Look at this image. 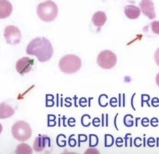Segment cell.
Listing matches in <instances>:
<instances>
[{
    "instance_id": "6da1fadb",
    "label": "cell",
    "mask_w": 159,
    "mask_h": 154,
    "mask_svg": "<svg viewBox=\"0 0 159 154\" xmlns=\"http://www.w3.org/2000/svg\"><path fill=\"white\" fill-rule=\"evenodd\" d=\"M27 54L36 56L39 61L44 62L49 60L53 54L54 50L50 41L44 37H37L28 44Z\"/></svg>"
},
{
    "instance_id": "7a4b0ae2",
    "label": "cell",
    "mask_w": 159,
    "mask_h": 154,
    "mask_svg": "<svg viewBox=\"0 0 159 154\" xmlns=\"http://www.w3.org/2000/svg\"><path fill=\"white\" fill-rule=\"evenodd\" d=\"M37 11L38 17L46 22L54 21L58 12L57 5L52 1H48L39 4Z\"/></svg>"
},
{
    "instance_id": "3957f363",
    "label": "cell",
    "mask_w": 159,
    "mask_h": 154,
    "mask_svg": "<svg viewBox=\"0 0 159 154\" xmlns=\"http://www.w3.org/2000/svg\"><path fill=\"white\" fill-rule=\"evenodd\" d=\"M81 60L74 55H67L62 57L59 62V67L61 71L67 74L76 73L81 68Z\"/></svg>"
},
{
    "instance_id": "277c9868",
    "label": "cell",
    "mask_w": 159,
    "mask_h": 154,
    "mask_svg": "<svg viewBox=\"0 0 159 154\" xmlns=\"http://www.w3.org/2000/svg\"><path fill=\"white\" fill-rule=\"evenodd\" d=\"M13 137L17 140L23 142L27 141L32 136V130L27 122L20 121L14 123L11 128Z\"/></svg>"
},
{
    "instance_id": "5b68a950",
    "label": "cell",
    "mask_w": 159,
    "mask_h": 154,
    "mask_svg": "<svg viewBox=\"0 0 159 154\" xmlns=\"http://www.w3.org/2000/svg\"><path fill=\"white\" fill-rule=\"evenodd\" d=\"M117 62L116 55L112 51L109 50L101 52L98 57L97 63L103 69L113 68L116 65Z\"/></svg>"
},
{
    "instance_id": "8992f818",
    "label": "cell",
    "mask_w": 159,
    "mask_h": 154,
    "mask_svg": "<svg viewBox=\"0 0 159 154\" xmlns=\"http://www.w3.org/2000/svg\"><path fill=\"white\" fill-rule=\"evenodd\" d=\"M4 36L7 44L12 45H17L21 41V32L17 27L11 25L5 29Z\"/></svg>"
},
{
    "instance_id": "52a82bcc",
    "label": "cell",
    "mask_w": 159,
    "mask_h": 154,
    "mask_svg": "<svg viewBox=\"0 0 159 154\" xmlns=\"http://www.w3.org/2000/svg\"><path fill=\"white\" fill-rule=\"evenodd\" d=\"M34 64V59L28 57H23L17 62L16 69L18 73L23 75L31 70Z\"/></svg>"
},
{
    "instance_id": "ba28073f",
    "label": "cell",
    "mask_w": 159,
    "mask_h": 154,
    "mask_svg": "<svg viewBox=\"0 0 159 154\" xmlns=\"http://www.w3.org/2000/svg\"><path fill=\"white\" fill-rule=\"evenodd\" d=\"M154 6L151 0H142L139 3L143 13L150 20H153L156 17Z\"/></svg>"
},
{
    "instance_id": "9c48e42d",
    "label": "cell",
    "mask_w": 159,
    "mask_h": 154,
    "mask_svg": "<svg viewBox=\"0 0 159 154\" xmlns=\"http://www.w3.org/2000/svg\"><path fill=\"white\" fill-rule=\"evenodd\" d=\"M51 146L50 138L45 135H40L37 137L34 142V150L37 152H41L44 150L47 145Z\"/></svg>"
},
{
    "instance_id": "30bf717a",
    "label": "cell",
    "mask_w": 159,
    "mask_h": 154,
    "mask_svg": "<svg viewBox=\"0 0 159 154\" xmlns=\"http://www.w3.org/2000/svg\"><path fill=\"white\" fill-rule=\"evenodd\" d=\"M12 4L7 0L0 1V18L4 19L11 15L12 12Z\"/></svg>"
},
{
    "instance_id": "8fae6325",
    "label": "cell",
    "mask_w": 159,
    "mask_h": 154,
    "mask_svg": "<svg viewBox=\"0 0 159 154\" xmlns=\"http://www.w3.org/2000/svg\"><path fill=\"white\" fill-rule=\"evenodd\" d=\"M141 12L140 8L132 5L127 6L124 8L125 15L131 20L138 18L140 15Z\"/></svg>"
},
{
    "instance_id": "7c38bea8",
    "label": "cell",
    "mask_w": 159,
    "mask_h": 154,
    "mask_svg": "<svg viewBox=\"0 0 159 154\" xmlns=\"http://www.w3.org/2000/svg\"><path fill=\"white\" fill-rule=\"evenodd\" d=\"M15 113V110L11 106L2 103L0 105V118L1 119L11 117Z\"/></svg>"
},
{
    "instance_id": "4fadbf2b",
    "label": "cell",
    "mask_w": 159,
    "mask_h": 154,
    "mask_svg": "<svg viewBox=\"0 0 159 154\" xmlns=\"http://www.w3.org/2000/svg\"><path fill=\"white\" fill-rule=\"evenodd\" d=\"M107 20L106 14L102 11L96 12L92 18V21L94 25L99 27L104 26Z\"/></svg>"
},
{
    "instance_id": "5bb4252c",
    "label": "cell",
    "mask_w": 159,
    "mask_h": 154,
    "mask_svg": "<svg viewBox=\"0 0 159 154\" xmlns=\"http://www.w3.org/2000/svg\"><path fill=\"white\" fill-rule=\"evenodd\" d=\"M33 153L32 148L28 144L22 143L18 145L16 147V153L19 154H30Z\"/></svg>"
},
{
    "instance_id": "9a60e30c",
    "label": "cell",
    "mask_w": 159,
    "mask_h": 154,
    "mask_svg": "<svg viewBox=\"0 0 159 154\" xmlns=\"http://www.w3.org/2000/svg\"><path fill=\"white\" fill-rule=\"evenodd\" d=\"M114 138L111 134H106L104 136V146L105 147H110L113 146Z\"/></svg>"
},
{
    "instance_id": "2e32d148",
    "label": "cell",
    "mask_w": 159,
    "mask_h": 154,
    "mask_svg": "<svg viewBox=\"0 0 159 154\" xmlns=\"http://www.w3.org/2000/svg\"><path fill=\"white\" fill-rule=\"evenodd\" d=\"M99 142L98 137L94 134H89V147H94L97 146Z\"/></svg>"
},
{
    "instance_id": "e0dca14e",
    "label": "cell",
    "mask_w": 159,
    "mask_h": 154,
    "mask_svg": "<svg viewBox=\"0 0 159 154\" xmlns=\"http://www.w3.org/2000/svg\"><path fill=\"white\" fill-rule=\"evenodd\" d=\"M98 102L100 106L102 108L106 107L108 105V97L106 94L100 95L98 98Z\"/></svg>"
},
{
    "instance_id": "ac0fdd59",
    "label": "cell",
    "mask_w": 159,
    "mask_h": 154,
    "mask_svg": "<svg viewBox=\"0 0 159 154\" xmlns=\"http://www.w3.org/2000/svg\"><path fill=\"white\" fill-rule=\"evenodd\" d=\"M91 117L88 114H84L82 116L81 119V123L82 126L85 127L90 126L91 124Z\"/></svg>"
},
{
    "instance_id": "d6986e66",
    "label": "cell",
    "mask_w": 159,
    "mask_h": 154,
    "mask_svg": "<svg viewBox=\"0 0 159 154\" xmlns=\"http://www.w3.org/2000/svg\"><path fill=\"white\" fill-rule=\"evenodd\" d=\"M66 137L64 134H60L57 138V143L58 146L60 147H64L66 146Z\"/></svg>"
},
{
    "instance_id": "ffe728a7",
    "label": "cell",
    "mask_w": 159,
    "mask_h": 154,
    "mask_svg": "<svg viewBox=\"0 0 159 154\" xmlns=\"http://www.w3.org/2000/svg\"><path fill=\"white\" fill-rule=\"evenodd\" d=\"M133 117L132 115L127 114L124 117V123L125 126L127 127H131L133 126Z\"/></svg>"
},
{
    "instance_id": "44dd1931",
    "label": "cell",
    "mask_w": 159,
    "mask_h": 154,
    "mask_svg": "<svg viewBox=\"0 0 159 154\" xmlns=\"http://www.w3.org/2000/svg\"><path fill=\"white\" fill-rule=\"evenodd\" d=\"M56 117L54 115L49 114L48 115V127H54L56 124L55 120Z\"/></svg>"
},
{
    "instance_id": "7402d4cb",
    "label": "cell",
    "mask_w": 159,
    "mask_h": 154,
    "mask_svg": "<svg viewBox=\"0 0 159 154\" xmlns=\"http://www.w3.org/2000/svg\"><path fill=\"white\" fill-rule=\"evenodd\" d=\"M152 31L156 34L159 35V21H153L151 23Z\"/></svg>"
},
{
    "instance_id": "603a6c76",
    "label": "cell",
    "mask_w": 159,
    "mask_h": 154,
    "mask_svg": "<svg viewBox=\"0 0 159 154\" xmlns=\"http://www.w3.org/2000/svg\"><path fill=\"white\" fill-rule=\"evenodd\" d=\"M88 136L85 134H80L78 135V145L79 147L81 146L82 142H85L88 141Z\"/></svg>"
},
{
    "instance_id": "cb8c5ba5",
    "label": "cell",
    "mask_w": 159,
    "mask_h": 154,
    "mask_svg": "<svg viewBox=\"0 0 159 154\" xmlns=\"http://www.w3.org/2000/svg\"><path fill=\"white\" fill-rule=\"evenodd\" d=\"M75 136V134H71L69 138L68 143L69 146L71 147H74L76 145V141L75 139L73 138Z\"/></svg>"
},
{
    "instance_id": "d4e9b609",
    "label": "cell",
    "mask_w": 159,
    "mask_h": 154,
    "mask_svg": "<svg viewBox=\"0 0 159 154\" xmlns=\"http://www.w3.org/2000/svg\"><path fill=\"white\" fill-rule=\"evenodd\" d=\"M85 154H99L100 152L97 149L93 147L89 148L84 152Z\"/></svg>"
},
{
    "instance_id": "484cf974",
    "label": "cell",
    "mask_w": 159,
    "mask_h": 154,
    "mask_svg": "<svg viewBox=\"0 0 159 154\" xmlns=\"http://www.w3.org/2000/svg\"><path fill=\"white\" fill-rule=\"evenodd\" d=\"M88 100L84 97L81 98L79 101V104L81 107L85 108L87 106Z\"/></svg>"
},
{
    "instance_id": "4316f807",
    "label": "cell",
    "mask_w": 159,
    "mask_h": 154,
    "mask_svg": "<svg viewBox=\"0 0 159 154\" xmlns=\"http://www.w3.org/2000/svg\"><path fill=\"white\" fill-rule=\"evenodd\" d=\"M118 100L116 98L113 97L110 99L109 104L113 108L116 107L117 106Z\"/></svg>"
},
{
    "instance_id": "83f0119b",
    "label": "cell",
    "mask_w": 159,
    "mask_h": 154,
    "mask_svg": "<svg viewBox=\"0 0 159 154\" xmlns=\"http://www.w3.org/2000/svg\"><path fill=\"white\" fill-rule=\"evenodd\" d=\"M101 120L98 117L94 118L92 121V123L93 126L96 127H99L100 126Z\"/></svg>"
},
{
    "instance_id": "f1b7e54d",
    "label": "cell",
    "mask_w": 159,
    "mask_h": 154,
    "mask_svg": "<svg viewBox=\"0 0 159 154\" xmlns=\"http://www.w3.org/2000/svg\"><path fill=\"white\" fill-rule=\"evenodd\" d=\"M123 140L121 137H117L116 140V145L118 147H121L123 146Z\"/></svg>"
},
{
    "instance_id": "f546056e",
    "label": "cell",
    "mask_w": 159,
    "mask_h": 154,
    "mask_svg": "<svg viewBox=\"0 0 159 154\" xmlns=\"http://www.w3.org/2000/svg\"><path fill=\"white\" fill-rule=\"evenodd\" d=\"M76 123L75 119L73 118H69L67 121V123L70 127H74L75 126V123Z\"/></svg>"
},
{
    "instance_id": "4dcf8cb0",
    "label": "cell",
    "mask_w": 159,
    "mask_h": 154,
    "mask_svg": "<svg viewBox=\"0 0 159 154\" xmlns=\"http://www.w3.org/2000/svg\"><path fill=\"white\" fill-rule=\"evenodd\" d=\"M155 59L156 64L159 66V48L155 52Z\"/></svg>"
},
{
    "instance_id": "1f68e13d",
    "label": "cell",
    "mask_w": 159,
    "mask_h": 154,
    "mask_svg": "<svg viewBox=\"0 0 159 154\" xmlns=\"http://www.w3.org/2000/svg\"><path fill=\"white\" fill-rule=\"evenodd\" d=\"M118 115L119 113H117L116 115H115L114 120V127L116 129V130L117 131H119V129L117 125V119Z\"/></svg>"
},
{
    "instance_id": "d6a6232c",
    "label": "cell",
    "mask_w": 159,
    "mask_h": 154,
    "mask_svg": "<svg viewBox=\"0 0 159 154\" xmlns=\"http://www.w3.org/2000/svg\"><path fill=\"white\" fill-rule=\"evenodd\" d=\"M46 107H51L54 104V102L52 100H46Z\"/></svg>"
},
{
    "instance_id": "836d02e7",
    "label": "cell",
    "mask_w": 159,
    "mask_h": 154,
    "mask_svg": "<svg viewBox=\"0 0 159 154\" xmlns=\"http://www.w3.org/2000/svg\"><path fill=\"white\" fill-rule=\"evenodd\" d=\"M141 139L139 137L135 139L134 142V145L137 147L141 146V145L140 143H139V142L141 141Z\"/></svg>"
},
{
    "instance_id": "e575fe53",
    "label": "cell",
    "mask_w": 159,
    "mask_h": 154,
    "mask_svg": "<svg viewBox=\"0 0 159 154\" xmlns=\"http://www.w3.org/2000/svg\"><path fill=\"white\" fill-rule=\"evenodd\" d=\"M69 98H67L65 99V102L67 103L65 104V105L67 107H70L72 105V103L68 100Z\"/></svg>"
},
{
    "instance_id": "d590c367",
    "label": "cell",
    "mask_w": 159,
    "mask_h": 154,
    "mask_svg": "<svg viewBox=\"0 0 159 154\" xmlns=\"http://www.w3.org/2000/svg\"><path fill=\"white\" fill-rule=\"evenodd\" d=\"M106 127H108L109 124V115L108 113L106 114Z\"/></svg>"
},
{
    "instance_id": "8d00e7d4",
    "label": "cell",
    "mask_w": 159,
    "mask_h": 154,
    "mask_svg": "<svg viewBox=\"0 0 159 154\" xmlns=\"http://www.w3.org/2000/svg\"><path fill=\"white\" fill-rule=\"evenodd\" d=\"M102 127H103L105 125V115L104 113L102 114Z\"/></svg>"
},
{
    "instance_id": "74e56055",
    "label": "cell",
    "mask_w": 159,
    "mask_h": 154,
    "mask_svg": "<svg viewBox=\"0 0 159 154\" xmlns=\"http://www.w3.org/2000/svg\"><path fill=\"white\" fill-rule=\"evenodd\" d=\"M74 99L75 106V107L78 108V105L77 103V100L78 99V98H77L76 96L75 95V97L74 98Z\"/></svg>"
},
{
    "instance_id": "f35d334b",
    "label": "cell",
    "mask_w": 159,
    "mask_h": 154,
    "mask_svg": "<svg viewBox=\"0 0 159 154\" xmlns=\"http://www.w3.org/2000/svg\"><path fill=\"white\" fill-rule=\"evenodd\" d=\"M156 83L159 87V73L157 74L156 77Z\"/></svg>"
},
{
    "instance_id": "ab89813d",
    "label": "cell",
    "mask_w": 159,
    "mask_h": 154,
    "mask_svg": "<svg viewBox=\"0 0 159 154\" xmlns=\"http://www.w3.org/2000/svg\"><path fill=\"white\" fill-rule=\"evenodd\" d=\"M121 95L120 94H119V107H121Z\"/></svg>"
},
{
    "instance_id": "60d3db41",
    "label": "cell",
    "mask_w": 159,
    "mask_h": 154,
    "mask_svg": "<svg viewBox=\"0 0 159 154\" xmlns=\"http://www.w3.org/2000/svg\"><path fill=\"white\" fill-rule=\"evenodd\" d=\"M93 99V98H89L88 100V106L89 108L91 107V101Z\"/></svg>"
},
{
    "instance_id": "b9f144b4",
    "label": "cell",
    "mask_w": 159,
    "mask_h": 154,
    "mask_svg": "<svg viewBox=\"0 0 159 154\" xmlns=\"http://www.w3.org/2000/svg\"><path fill=\"white\" fill-rule=\"evenodd\" d=\"M125 105V95L124 94L123 95V107H124Z\"/></svg>"
},
{
    "instance_id": "7bdbcfd3",
    "label": "cell",
    "mask_w": 159,
    "mask_h": 154,
    "mask_svg": "<svg viewBox=\"0 0 159 154\" xmlns=\"http://www.w3.org/2000/svg\"><path fill=\"white\" fill-rule=\"evenodd\" d=\"M63 119V126L65 127H66V125H65V120L66 119V118L65 117V116H63V118H62Z\"/></svg>"
}]
</instances>
